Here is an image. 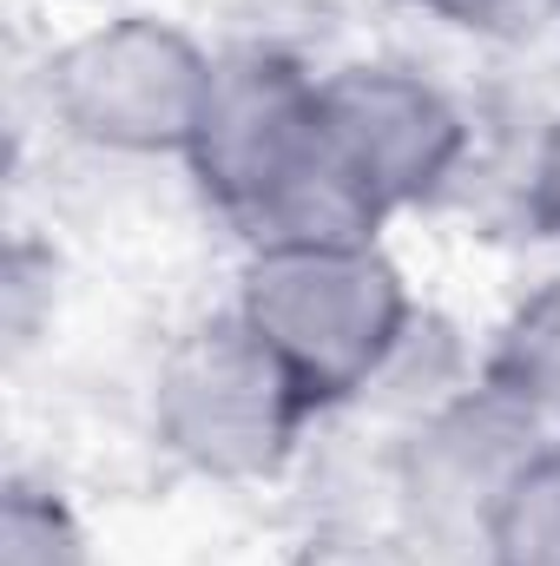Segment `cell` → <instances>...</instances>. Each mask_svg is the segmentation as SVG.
I'll return each mask as SVG.
<instances>
[{"label": "cell", "instance_id": "obj_2", "mask_svg": "<svg viewBox=\"0 0 560 566\" xmlns=\"http://www.w3.org/2000/svg\"><path fill=\"white\" fill-rule=\"evenodd\" d=\"M66 73H73V106H80L93 139H113V145L198 139L211 73H198L178 40L126 27L113 40H93Z\"/></svg>", "mask_w": 560, "mask_h": 566}, {"label": "cell", "instance_id": "obj_4", "mask_svg": "<svg viewBox=\"0 0 560 566\" xmlns=\"http://www.w3.org/2000/svg\"><path fill=\"white\" fill-rule=\"evenodd\" d=\"M528 356H560L554 343H541V336H535V343H528ZM560 369H535V382H541V389H548V382H554ZM541 389H535V396H541Z\"/></svg>", "mask_w": 560, "mask_h": 566}, {"label": "cell", "instance_id": "obj_3", "mask_svg": "<svg viewBox=\"0 0 560 566\" xmlns=\"http://www.w3.org/2000/svg\"><path fill=\"white\" fill-rule=\"evenodd\" d=\"M501 566H560V468L521 474L501 494V527H495Z\"/></svg>", "mask_w": 560, "mask_h": 566}, {"label": "cell", "instance_id": "obj_1", "mask_svg": "<svg viewBox=\"0 0 560 566\" xmlns=\"http://www.w3.org/2000/svg\"><path fill=\"white\" fill-rule=\"evenodd\" d=\"M251 323L303 376V389L323 396L383 356L396 329V290L356 244H278L271 283L258 277Z\"/></svg>", "mask_w": 560, "mask_h": 566}]
</instances>
